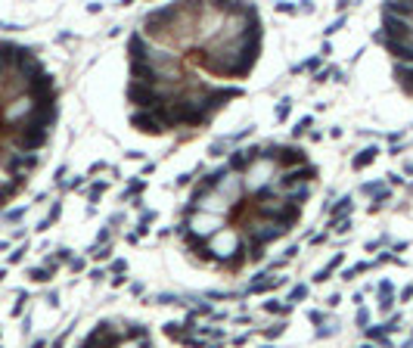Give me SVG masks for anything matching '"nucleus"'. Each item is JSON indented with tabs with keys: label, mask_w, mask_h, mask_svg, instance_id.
Segmentation results:
<instances>
[{
	"label": "nucleus",
	"mask_w": 413,
	"mask_h": 348,
	"mask_svg": "<svg viewBox=\"0 0 413 348\" xmlns=\"http://www.w3.org/2000/svg\"><path fill=\"white\" fill-rule=\"evenodd\" d=\"M208 252L215 255V258L233 264L236 258H239V252H242V246H239V233H236V230H218V233L211 236V242H208Z\"/></svg>",
	"instance_id": "nucleus-1"
},
{
	"label": "nucleus",
	"mask_w": 413,
	"mask_h": 348,
	"mask_svg": "<svg viewBox=\"0 0 413 348\" xmlns=\"http://www.w3.org/2000/svg\"><path fill=\"white\" fill-rule=\"evenodd\" d=\"M261 215L264 218H277L280 227H289L295 224V218H298V208H289V202H261Z\"/></svg>",
	"instance_id": "nucleus-5"
},
{
	"label": "nucleus",
	"mask_w": 413,
	"mask_h": 348,
	"mask_svg": "<svg viewBox=\"0 0 413 348\" xmlns=\"http://www.w3.org/2000/svg\"><path fill=\"white\" fill-rule=\"evenodd\" d=\"M115 342H118V333L109 327V323H100V327L87 336V342L81 348H115Z\"/></svg>",
	"instance_id": "nucleus-7"
},
{
	"label": "nucleus",
	"mask_w": 413,
	"mask_h": 348,
	"mask_svg": "<svg viewBox=\"0 0 413 348\" xmlns=\"http://www.w3.org/2000/svg\"><path fill=\"white\" fill-rule=\"evenodd\" d=\"M134 124L146 134H159L162 131V118L156 112H134Z\"/></svg>",
	"instance_id": "nucleus-8"
},
{
	"label": "nucleus",
	"mask_w": 413,
	"mask_h": 348,
	"mask_svg": "<svg viewBox=\"0 0 413 348\" xmlns=\"http://www.w3.org/2000/svg\"><path fill=\"white\" fill-rule=\"evenodd\" d=\"M34 106H38V103H34L28 94L13 97V100L3 106V121H6V124H22V121H28L31 112H34Z\"/></svg>",
	"instance_id": "nucleus-3"
},
{
	"label": "nucleus",
	"mask_w": 413,
	"mask_h": 348,
	"mask_svg": "<svg viewBox=\"0 0 413 348\" xmlns=\"http://www.w3.org/2000/svg\"><path fill=\"white\" fill-rule=\"evenodd\" d=\"M280 162H283V165H304V153H301V149H283Z\"/></svg>",
	"instance_id": "nucleus-9"
},
{
	"label": "nucleus",
	"mask_w": 413,
	"mask_h": 348,
	"mask_svg": "<svg viewBox=\"0 0 413 348\" xmlns=\"http://www.w3.org/2000/svg\"><path fill=\"white\" fill-rule=\"evenodd\" d=\"M31 280H38V283L50 280V271H47V268H34V271H31Z\"/></svg>",
	"instance_id": "nucleus-11"
},
{
	"label": "nucleus",
	"mask_w": 413,
	"mask_h": 348,
	"mask_svg": "<svg viewBox=\"0 0 413 348\" xmlns=\"http://www.w3.org/2000/svg\"><path fill=\"white\" fill-rule=\"evenodd\" d=\"M121 348H140V345H137V342H124ZM146 348H149V345H146Z\"/></svg>",
	"instance_id": "nucleus-12"
},
{
	"label": "nucleus",
	"mask_w": 413,
	"mask_h": 348,
	"mask_svg": "<svg viewBox=\"0 0 413 348\" xmlns=\"http://www.w3.org/2000/svg\"><path fill=\"white\" fill-rule=\"evenodd\" d=\"M274 180V159H255L249 168H245V177H242V187H249L255 193H261L264 187H270Z\"/></svg>",
	"instance_id": "nucleus-2"
},
{
	"label": "nucleus",
	"mask_w": 413,
	"mask_h": 348,
	"mask_svg": "<svg viewBox=\"0 0 413 348\" xmlns=\"http://www.w3.org/2000/svg\"><path fill=\"white\" fill-rule=\"evenodd\" d=\"M363 348H373V345H363Z\"/></svg>",
	"instance_id": "nucleus-13"
},
{
	"label": "nucleus",
	"mask_w": 413,
	"mask_h": 348,
	"mask_svg": "<svg viewBox=\"0 0 413 348\" xmlns=\"http://www.w3.org/2000/svg\"><path fill=\"white\" fill-rule=\"evenodd\" d=\"M186 227H190L193 236H215L218 230H224V218L208 215V212H196V215H190Z\"/></svg>",
	"instance_id": "nucleus-4"
},
{
	"label": "nucleus",
	"mask_w": 413,
	"mask_h": 348,
	"mask_svg": "<svg viewBox=\"0 0 413 348\" xmlns=\"http://www.w3.org/2000/svg\"><path fill=\"white\" fill-rule=\"evenodd\" d=\"M215 190L233 205V199H239V193H242V177H239L236 171H224V174H221V180L215 183Z\"/></svg>",
	"instance_id": "nucleus-6"
},
{
	"label": "nucleus",
	"mask_w": 413,
	"mask_h": 348,
	"mask_svg": "<svg viewBox=\"0 0 413 348\" xmlns=\"http://www.w3.org/2000/svg\"><path fill=\"white\" fill-rule=\"evenodd\" d=\"M373 159H376V149L370 146V149H363V153H360L357 159H354V168H363V165H370Z\"/></svg>",
	"instance_id": "nucleus-10"
}]
</instances>
